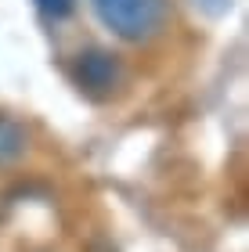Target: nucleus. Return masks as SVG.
Here are the masks:
<instances>
[{"mask_svg":"<svg viewBox=\"0 0 249 252\" xmlns=\"http://www.w3.org/2000/svg\"><path fill=\"white\" fill-rule=\"evenodd\" d=\"M101 22L123 40H148L166 18L163 0H94Z\"/></svg>","mask_w":249,"mask_h":252,"instance_id":"nucleus-1","label":"nucleus"},{"mask_svg":"<svg viewBox=\"0 0 249 252\" xmlns=\"http://www.w3.org/2000/svg\"><path fill=\"white\" fill-rule=\"evenodd\" d=\"M76 76H80V83L87 90H108L112 83H116L119 68H116V62H112L108 54L90 51V54H80V68H76Z\"/></svg>","mask_w":249,"mask_h":252,"instance_id":"nucleus-2","label":"nucleus"},{"mask_svg":"<svg viewBox=\"0 0 249 252\" xmlns=\"http://www.w3.org/2000/svg\"><path fill=\"white\" fill-rule=\"evenodd\" d=\"M36 4L47 11V15H54V18H62V15L72 11V0H36Z\"/></svg>","mask_w":249,"mask_h":252,"instance_id":"nucleus-4","label":"nucleus"},{"mask_svg":"<svg viewBox=\"0 0 249 252\" xmlns=\"http://www.w3.org/2000/svg\"><path fill=\"white\" fill-rule=\"evenodd\" d=\"M22 152V130L15 123H4L0 119V162H7V158H15Z\"/></svg>","mask_w":249,"mask_h":252,"instance_id":"nucleus-3","label":"nucleus"}]
</instances>
